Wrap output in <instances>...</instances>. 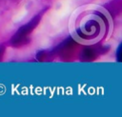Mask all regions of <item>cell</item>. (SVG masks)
<instances>
[{"mask_svg":"<svg viewBox=\"0 0 122 117\" xmlns=\"http://www.w3.org/2000/svg\"><path fill=\"white\" fill-rule=\"evenodd\" d=\"M39 16H36L34 17L30 22H29L27 25L23 26L22 28H20L18 29V31L16 32V34L12 37L11 39V44L13 46H21V45H24L28 42L29 38H28V35L31 32V30L36 27V25L38 24L39 22Z\"/></svg>","mask_w":122,"mask_h":117,"instance_id":"6da1fadb","label":"cell"},{"mask_svg":"<svg viewBox=\"0 0 122 117\" xmlns=\"http://www.w3.org/2000/svg\"><path fill=\"white\" fill-rule=\"evenodd\" d=\"M83 56L86 60H92L94 58V51L92 49H86L83 52Z\"/></svg>","mask_w":122,"mask_h":117,"instance_id":"7a4b0ae2","label":"cell"},{"mask_svg":"<svg viewBox=\"0 0 122 117\" xmlns=\"http://www.w3.org/2000/svg\"><path fill=\"white\" fill-rule=\"evenodd\" d=\"M3 52H4V48L2 46H0V58H1L2 54H3Z\"/></svg>","mask_w":122,"mask_h":117,"instance_id":"3957f363","label":"cell"}]
</instances>
